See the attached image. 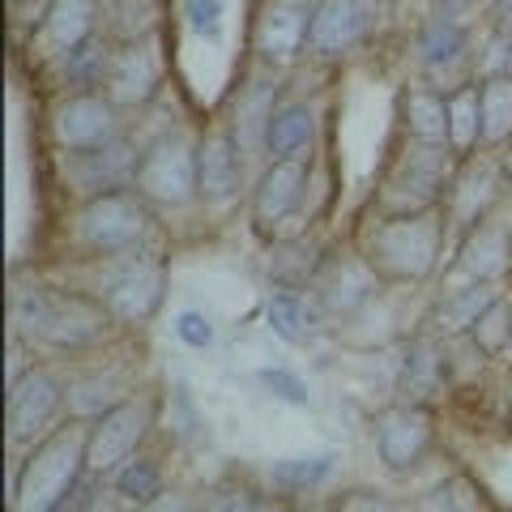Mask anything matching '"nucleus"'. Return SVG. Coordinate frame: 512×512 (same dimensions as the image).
Wrapping results in <instances>:
<instances>
[{
    "instance_id": "nucleus-24",
    "label": "nucleus",
    "mask_w": 512,
    "mask_h": 512,
    "mask_svg": "<svg viewBox=\"0 0 512 512\" xmlns=\"http://www.w3.org/2000/svg\"><path fill=\"white\" fill-rule=\"evenodd\" d=\"M312 137H316L312 111L303 107V103H291V107H278L274 111V124H269V141H265V146L274 150V154H282V158H291L303 146H312Z\"/></svg>"
},
{
    "instance_id": "nucleus-36",
    "label": "nucleus",
    "mask_w": 512,
    "mask_h": 512,
    "mask_svg": "<svg viewBox=\"0 0 512 512\" xmlns=\"http://www.w3.org/2000/svg\"><path fill=\"white\" fill-rule=\"evenodd\" d=\"M427 508L431 512H478V495L470 491L466 478H453V483H444L427 495Z\"/></svg>"
},
{
    "instance_id": "nucleus-19",
    "label": "nucleus",
    "mask_w": 512,
    "mask_h": 512,
    "mask_svg": "<svg viewBox=\"0 0 512 512\" xmlns=\"http://www.w3.org/2000/svg\"><path fill=\"white\" fill-rule=\"evenodd\" d=\"M158 86V64L146 47H124V52L111 56L107 69V94L111 103H146Z\"/></svg>"
},
{
    "instance_id": "nucleus-16",
    "label": "nucleus",
    "mask_w": 512,
    "mask_h": 512,
    "mask_svg": "<svg viewBox=\"0 0 512 512\" xmlns=\"http://www.w3.org/2000/svg\"><path fill=\"white\" fill-rule=\"evenodd\" d=\"M500 197V171L495 163H470L448 188V214L457 227H478V218L491 210V201Z\"/></svg>"
},
{
    "instance_id": "nucleus-28",
    "label": "nucleus",
    "mask_w": 512,
    "mask_h": 512,
    "mask_svg": "<svg viewBox=\"0 0 512 512\" xmlns=\"http://www.w3.org/2000/svg\"><path fill=\"white\" fill-rule=\"evenodd\" d=\"M111 56H116V52H103V47L94 43V39H86L82 47H73V52L64 56V77H69V86L86 90V86H99V82H107Z\"/></svg>"
},
{
    "instance_id": "nucleus-5",
    "label": "nucleus",
    "mask_w": 512,
    "mask_h": 512,
    "mask_svg": "<svg viewBox=\"0 0 512 512\" xmlns=\"http://www.w3.org/2000/svg\"><path fill=\"white\" fill-rule=\"evenodd\" d=\"M201 188V163L184 137H158L154 146L141 154L137 167V192L154 205H184L192 192Z\"/></svg>"
},
{
    "instance_id": "nucleus-17",
    "label": "nucleus",
    "mask_w": 512,
    "mask_h": 512,
    "mask_svg": "<svg viewBox=\"0 0 512 512\" xmlns=\"http://www.w3.org/2000/svg\"><path fill=\"white\" fill-rule=\"evenodd\" d=\"M274 111H278V86L274 82H252L239 94V107H235V146L244 154H256L269 141V124H274Z\"/></svg>"
},
{
    "instance_id": "nucleus-33",
    "label": "nucleus",
    "mask_w": 512,
    "mask_h": 512,
    "mask_svg": "<svg viewBox=\"0 0 512 512\" xmlns=\"http://www.w3.org/2000/svg\"><path fill=\"white\" fill-rule=\"evenodd\" d=\"M440 376H444V363L436 355V346L414 342L410 355H406V389L410 393H436L440 389Z\"/></svg>"
},
{
    "instance_id": "nucleus-32",
    "label": "nucleus",
    "mask_w": 512,
    "mask_h": 512,
    "mask_svg": "<svg viewBox=\"0 0 512 512\" xmlns=\"http://www.w3.org/2000/svg\"><path fill=\"white\" fill-rule=\"evenodd\" d=\"M461 52H466V35H461V26L440 18V22H431L423 30V43H419L423 64H453Z\"/></svg>"
},
{
    "instance_id": "nucleus-27",
    "label": "nucleus",
    "mask_w": 512,
    "mask_h": 512,
    "mask_svg": "<svg viewBox=\"0 0 512 512\" xmlns=\"http://www.w3.org/2000/svg\"><path fill=\"white\" fill-rule=\"evenodd\" d=\"M495 303V295H491V286L487 282H478V286H470V291H453L444 303H440V329L444 333H457V329H470V325H478V316H483L487 308Z\"/></svg>"
},
{
    "instance_id": "nucleus-30",
    "label": "nucleus",
    "mask_w": 512,
    "mask_h": 512,
    "mask_svg": "<svg viewBox=\"0 0 512 512\" xmlns=\"http://www.w3.org/2000/svg\"><path fill=\"white\" fill-rule=\"evenodd\" d=\"M329 474H333V457L329 453H320V457H286V461H278V466L269 470V478H274L278 487H286V491H308Z\"/></svg>"
},
{
    "instance_id": "nucleus-23",
    "label": "nucleus",
    "mask_w": 512,
    "mask_h": 512,
    "mask_svg": "<svg viewBox=\"0 0 512 512\" xmlns=\"http://www.w3.org/2000/svg\"><path fill=\"white\" fill-rule=\"evenodd\" d=\"M478 137H483V94L478 86H461L448 99V146L466 154Z\"/></svg>"
},
{
    "instance_id": "nucleus-31",
    "label": "nucleus",
    "mask_w": 512,
    "mask_h": 512,
    "mask_svg": "<svg viewBox=\"0 0 512 512\" xmlns=\"http://www.w3.org/2000/svg\"><path fill=\"white\" fill-rule=\"evenodd\" d=\"M103 13L120 39H137L154 26V0H103Z\"/></svg>"
},
{
    "instance_id": "nucleus-26",
    "label": "nucleus",
    "mask_w": 512,
    "mask_h": 512,
    "mask_svg": "<svg viewBox=\"0 0 512 512\" xmlns=\"http://www.w3.org/2000/svg\"><path fill=\"white\" fill-rule=\"evenodd\" d=\"M406 116H410V133L419 141H431V146L448 141V99H440V94L410 90L406 94Z\"/></svg>"
},
{
    "instance_id": "nucleus-29",
    "label": "nucleus",
    "mask_w": 512,
    "mask_h": 512,
    "mask_svg": "<svg viewBox=\"0 0 512 512\" xmlns=\"http://www.w3.org/2000/svg\"><path fill=\"white\" fill-rule=\"evenodd\" d=\"M116 487H120V495H128V500H137V504H158V495H163V474H158V466L150 457H128L120 466Z\"/></svg>"
},
{
    "instance_id": "nucleus-42",
    "label": "nucleus",
    "mask_w": 512,
    "mask_h": 512,
    "mask_svg": "<svg viewBox=\"0 0 512 512\" xmlns=\"http://www.w3.org/2000/svg\"><path fill=\"white\" fill-rule=\"evenodd\" d=\"M495 18H500V26L512 30V0H495Z\"/></svg>"
},
{
    "instance_id": "nucleus-20",
    "label": "nucleus",
    "mask_w": 512,
    "mask_h": 512,
    "mask_svg": "<svg viewBox=\"0 0 512 512\" xmlns=\"http://www.w3.org/2000/svg\"><path fill=\"white\" fill-rule=\"evenodd\" d=\"M440 184H444V158L431 141H423V150H410L402 158V167H397V175H393V188L414 192V201H431Z\"/></svg>"
},
{
    "instance_id": "nucleus-14",
    "label": "nucleus",
    "mask_w": 512,
    "mask_h": 512,
    "mask_svg": "<svg viewBox=\"0 0 512 512\" xmlns=\"http://www.w3.org/2000/svg\"><path fill=\"white\" fill-rule=\"evenodd\" d=\"M303 180H308V167H303L299 158H278V163L265 171L261 188H256V201H252L256 222H261V227H274V222H282L291 214L303 197Z\"/></svg>"
},
{
    "instance_id": "nucleus-8",
    "label": "nucleus",
    "mask_w": 512,
    "mask_h": 512,
    "mask_svg": "<svg viewBox=\"0 0 512 512\" xmlns=\"http://www.w3.org/2000/svg\"><path fill=\"white\" fill-rule=\"evenodd\" d=\"M431 448V414L423 406H393L376 419V453L389 470H414Z\"/></svg>"
},
{
    "instance_id": "nucleus-44",
    "label": "nucleus",
    "mask_w": 512,
    "mask_h": 512,
    "mask_svg": "<svg viewBox=\"0 0 512 512\" xmlns=\"http://www.w3.org/2000/svg\"><path fill=\"white\" fill-rule=\"evenodd\" d=\"M150 512H175V508H171V504H154Z\"/></svg>"
},
{
    "instance_id": "nucleus-13",
    "label": "nucleus",
    "mask_w": 512,
    "mask_h": 512,
    "mask_svg": "<svg viewBox=\"0 0 512 512\" xmlns=\"http://www.w3.org/2000/svg\"><path fill=\"white\" fill-rule=\"evenodd\" d=\"M56 133L69 150H94L116 133V111H111V103L99 99V94H73V99L56 111Z\"/></svg>"
},
{
    "instance_id": "nucleus-37",
    "label": "nucleus",
    "mask_w": 512,
    "mask_h": 512,
    "mask_svg": "<svg viewBox=\"0 0 512 512\" xmlns=\"http://www.w3.org/2000/svg\"><path fill=\"white\" fill-rule=\"evenodd\" d=\"M184 13L201 39H222V0H184Z\"/></svg>"
},
{
    "instance_id": "nucleus-41",
    "label": "nucleus",
    "mask_w": 512,
    "mask_h": 512,
    "mask_svg": "<svg viewBox=\"0 0 512 512\" xmlns=\"http://www.w3.org/2000/svg\"><path fill=\"white\" fill-rule=\"evenodd\" d=\"M218 512H256V504L248 500V495H227V500H222V508Z\"/></svg>"
},
{
    "instance_id": "nucleus-39",
    "label": "nucleus",
    "mask_w": 512,
    "mask_h": 512,
    "mask_svg": "<svg viewBox=\"0 0 512 512\" xmlns=\"http://www.w3.org/2000/svg\"><path fill=\"white\" fill-rule=\"evenodd\" d=\"M175 338L201 350V346L214 342V325H210V320H205L201 312H180V316H175Z\"/></svg>"
},
{
    "instance_id": "nucleus-12",
    "label": "nucleus",
    "mask_w": 512,
    "mask_h": 512,
    "mask_svg": "<svg viewBox=\"0 0 512 512\" xmlns=\"http://www.w3.org/2000/svg\"><path fill=\"white\" fill-rule=\"evenodd\" d=\"M376 13H372V0H325L316 9V22H312V52L320 56H338L346 47H355L367 39Z\"/></svg>"
},
{
    "instance_id": "nucleus-22",
    "label": "nucleus",
    "mask_w": 512,
    "mask_h": 512,
    "mask_svg": "<svg viewBox=\"0 0 512 512\" xmlns=\"http://www.w3.org/2000/svg\"><path fill=\"white\" fill-rule=\"evenodd\" d=\"M43 39L52 43L60 56H69L73 47H82L90 39V5L86 0H56V5L47 9Z\"/></svg>"
},
{
    "instance_id": "nucleus-21",
    "label": "nucleus",
    "mask_w": 512,
    "mask_h": 512,
    "mask_svg": "<svg viewBox=\"0 0 512 512\" xmlns=\"http://www.w3.org/2000/svg\"><path fill=\"white\" fill-rule=\"evenodd\" d=\"M508 265H512V239H508V231L478 227L470 235V244H466V269L478 282H491V278L508 274Z\"/></svg>"
},
{
    "instance_id": "nucleus-2",
    "label": "nucleus",
    "mask_w": 512,
    "mask_h": 512,
    "mask_svg": "<svg viewBox=\"0 0 512 512\" xmlns=\"http://www.w3.org/2000/svg\"><path fill=\"white\" fill-rule=\"evenodd\" d=\"M86 440L90 431L77 423L56 427L39 448L22 461L18 487H13V512H56L69 491L77 487V478L86 470Z\"/></svg>"
},
{
    "instance_id": "nucleus-11",
    "label": "nucleus",
    "mask_w": 512,
    "mask_h": 512,
    "mask_svg": "<svg viewBox=\"0 0 512 512\" xmlns=\"http://www.w3.org/2000/svg\"><path fill=\"white\" fill-rule=\"evenodd\" d=\"M316 13L308 0H269L256 22V52L265 60H291L312 35Z\"/></svg>"
},
{
    "instance_id": "nucleus-34",
    "label": "nucleus",
    "mask_w": 512,
    "mask_h": 512,
    "mask_svg": "<svg viewBox=\"0 0 512 512\" xmlns=\"http://www.w3.org/2000/svg\"><path fill=\"white\" fill-rule=\"evenodd\" d=\"M474 338H478V346H483L487 355H500L504 346H512V303L495 299L491 308H487L483 316H478Z\"/></svg>"
},
{
    "instance_id": "nucleus-45",
    "label": "nucleus",
    "mask_w": 512,
    "mask_h": 512,
    "mask_svg": "<svg viewBox=\"0 0 512 512\" xmlns=\"http://www.w3.org/2000/svg\"><path fill=\"white\" fill-rule=\"evenodd\" d=\"M256 512H278L274 504H256Z\"/></svg>"
},
{
    "instance_id": "nucleus-43",
    "label": "nucleus",
    "mask_w": 512,
    "mask_h": 512,
    "mask_svg": "<svg viewBox=\"0 0 512 512\" xmlns=\"http://www.w3.org/2000/svg\"><path fill=\"white\" fill-rule=\"evenodd\" d=\"M508 73H512V30H508Z\"/></svg>"
},
{
    "instance_id": "nucleus-40",
    "label": "nucleus",
    "mask_w": 512,
    "mask_h": 512,
    "mask_svg": "<svg viewBox=\"0 0 512 512\" xmlns=\"http://www.w3.org/2000/svg\"><path fill=\"white\" fill-rule=\"evenodd\" d=\"M338 512H397V504L380 500V495H372V491H350Z\"/></svg>"
},
{
    "instance_id": "nucleus-6",
    "label": "nucleus",
    "mask_w": 512,
    "mask_h": 512,
    "mask_svg": "<svg viewBox=\"0 0 512 512\" xmlns=\"http://www.w3.org/2000/svg\"><path fill=\"white\" fill-rule=\"evenodd\" d=\"M77 235H82L86 248L103 252V256L128 252L141 235H146V205H141V197H133V192H107V197H94L82 210Z\"/></svg>"
},
{
    "instance_id": "nucleus-35",
    "label": "nucleus",
    "mask_w": 512,
    "mask_h": 512,
    "mask_svg": "<svg viewBox=\"0 0 512 512\" xmlns=\"http://www.w3.org/2000/svg\"><path fill=\"white\" fill-rule=\"evenodd\" d=\"M269 329L278 333L282 342H308V325H303V308L299 303L286 295V291H278L274 299H269Z\"/></svg>"
},
{
    "instance_id": "nucleus-15",
    "label": "nucleus",
    "mask_w": 512,
    "mask_h": 512,
    "mask_svg": "<svg viewBox=\"0 0 512 512\" xmlns=\"http://www.w3.org/2000/svg\"><path fill=\"white\" fill-rule=\"evenodd\" d=\"M201 163V197L205 201H231L239 184H244V171H239V146L231 133H210L197 150Z\"/></svg>"
},
{
    "instance_id": "nucleus-25",
    "label": "nucleus",
    "mask_w": 512,
    "mask_h": 512,
    "mask_svg": "<svg viewBox=\"0 0 512 512\" xmlns=\"http://www.w3.org/2000/svg\"><path fill=\"white\" fill-rule=\"evenodd\" d=\"M483 141H504L512 133V73H491L483 86Z\"/></svg>"
},
{
    "instance_id": "nucleus-7",
    "label": "nucleus",
    "mask_w": 512,
    "mask_h": 512,
    "mask_svg": "<svg viewBox=\"0 0 512 512\" xmlns=\"http://www.w3.org/2000/svg\"><path fill=\"white\" fill-rule=\"evenodd\" d=\"M150 427V402H137V397H124V402L107 406L99 419L90 427V440H86V466L94 474H107V470H120L128 457H133L137 440L146 436Z\"/></svg>"
},
{
    "instance_id": "nucleus-1",
    "label": "nucleus",
    "mask_w": 512,
    "mask_h": 512,
    "mask_svg": "<svg viewBox=\"0 0 512 512\" xmlns=\"http://www.w3.org/2000/svg\"><path fill=\"white\" fill-rule=\"evenodd\" d=\"M13 329L30 342H43L56 350H82L107 333V303L30 286V291L13 299Z\"/></svg>"
},
{
    "instance_id": "nucleus-3",
    "label": "nucleus",
    "mask_w": 512,
    "mask_h": 512,
    "mask_svg": "<svg viewBox=\"0 0 512 512\" xmlns=\"http://www.w3.org/2000/svg\"><path fill=\"white\" fill-rule=\"evenodd\" d=\"M440 239L444 227L436 214H402L389 218L372 231V269H380L384 278H427L440 261Z\"/></svg>"
},
{
    "instance_id": "nucleus-4",
    "label": "nucleus",
    "mask_w": 512,
    "mask_h": 512,
    "mask_svg": "<svg viewBox=\"0 0 512 512\" xmlns=\"http://www.w3.org/2000/svg\"><path fill=\"white\" fill-rule=\"evenodd\" d=\"M103 303L111 316L128 320H146L158 312L163 303V291H167V265L158 261L154 252H116L103 269Z\"/></svg>"
},
{
    "instance_id": "nucleus-18",
    "label": "nucleus",
    "mask_w": 512,
    "mask_h": 512,
    "mask_svg": "<svg viewBox=\"0 0 512 512\" xmlns=\"http://www.w3.org/2000/svg\"><path fill=\"white\" fill-rule=\"evenodd\" d=\"M372 295H376V269L359 261V256H342V261H333L325 274H320V299H325L333 312H355L359 303H367Z\"/></svg>"
},
{
    "instance_id": "nucleus-10",
    "label": "nucleus",
    "mask_w": 512,
    "mask_h": 512,
    "mask_svg": "<svg viewBox=\"0 0 512 512\" xmlns=\"http://www.w3.org/2000/svg\"><path fill=\"white\" fill-rule=\"evenodd\" d=\"M60 406V384L47 372H26L5 397V427L13 444L35 440Z\"/></svg>"
},
{
    "instance_id": "nucleus-9",
    "label": "nucleus",
    "mask_w": 512,
    "mask_h": 512,
    "mask_svg": "<svg viewBox=\"0 0 512 512\" xmlns=\"http://www.w3.org/2000/svg\"><path fill=\"white\" fill-rule=\"evenodd\" d=\"M137 167L141 158L128 141H103L94 150H73L69 158V175L73 184L86 192V197H107V192H124V184H137Z\"/></svg>"
},
{
    "instance_id": "nucleus-38",
    "label": "nucleus",
    "mask_w": 512,
    "mask_h": 512,
    "mask_svg": "<svg viewBox=\"0 0 512 512\" xmlns=\"http://www.w3.org/2000/svg\"><path fill=\"white\" fill-rule=\"evenodd\" d=\"M261 384L274 397H282V402H291V406H308V384H303L299 376L291 372H282V367H265L261 372Z\"/></svg>"
}]
</instances>
